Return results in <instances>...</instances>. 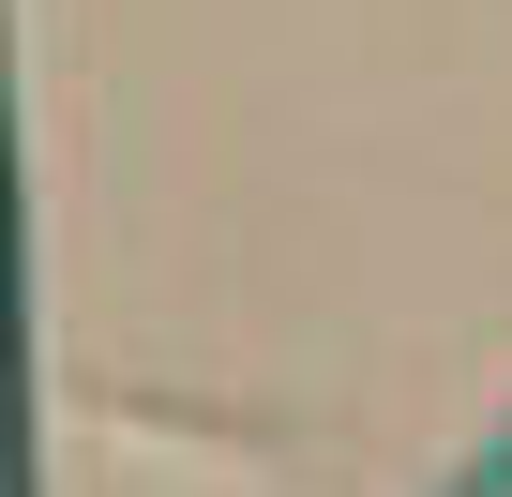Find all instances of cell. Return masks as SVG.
Segmentation results:
<instances>
[{"mask_svg": "<svg viewBox=\"0 0 512 497\" xmlns=\"http://www.w3.org/2000/svg\"><path fill=\"white\" fill-rule=\"evenodd\" d=\"M452 497H512V437H497V452H482V467H467Z\"/></svg>", "mask_w": 512, "mask_h": 497, "instance_id": "cell-2", "label": "cell"}, {"mask_svg": "<svg viewBox=\"0 0 512 497\" xmlns=\"http://www.w3.org/2000/svg\"><path fill=\"white\" fill-rule=\"evenodd\" d=\"M0 497H31V166H16V46H0Z\"/></svg>", "mask_w": 512, "mask_h": 497, "instance_id": "cell-1", "label": "cell"}]
</instances>
